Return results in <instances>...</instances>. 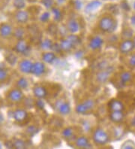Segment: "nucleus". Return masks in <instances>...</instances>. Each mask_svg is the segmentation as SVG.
Instances as JSON below:
<instances>
[{"instance_id": "nucleus-1", "label": "nucleus", "mask_w": 135, "mask_h": 149, "mask_svg": "<svg viewBox=\"0 0 135 149\" xmlns=\"http://www.w3.org/2000/svg\"><path fill=\"white\" fill-rule=\"evenodd\" d=\"M115 20L112 18L111 17L105 16L99 21V27L104 32L106 33H112L116 29Z\"/></svg>"}, {"instance_id": "nucleus-2", "label": "nucleus", "mask_w": 135, "mask_h": 149, "mask_svg": "<svg viewBox=\"0 0 135 149\" xmlns=\"http://www.w3.org/2000/svg\"><path fill=\"white\" fill-rule=\"evenodd\" d=\"M93 141L98 145H105L110 141V136L106 131L102 129H97L93 133Z\"/></svg>"}, {"instance_id": "nucleus-3", "label": "nucleus", "mask_w": 135, "mask_h": 149, "mask_svg": "<svg viewBox=\"0 0 135 149\" xmlns=\"http://www.w3.org/2000/svg\"><path fill=\"white\" fill-rule=\"evenodd\" d=\"M95 107V102L92 100H87L76 107V111L78 114L84 115Z\"/></svg>"}, {"instance_id": "nucleus-4", "label": "nucleus", "mask_w": 135, "mask_h": 149, "mask_svg": "<svg viewBox=\"0 0 135 149\" xmlns=\"http://www.w3.org/2000/svg\"><path fill=\"white\" fill-rule=\"evenodd\" d=\"M134 47L135 46L134 41L131 40L129 38H127L121 43L119 50H120L121 53L123 54H128L133 51Z\"/></svg>"}, {"instance_id": "nucleus-5", "label": "nucleus", "mask_w": 135, "mask_h": 149, "mask_svg": "<svg viewBox=\"0 0 135 149\" xmlns=\"http://www.w3.org/2000/svg\"><path fill=\"white\" fill-rule=\"evenodd\" d=\"M56 108L59 111V112L62 115H69L71 112V106L68 102H64L62 100H58L55 104Z\"/></svg>"}, {"instance_id": "nucleus-6", "label": "nucleus", "mask_w": 135, "mask_h": 149, "mask_svg": "<svg viewBox=\"0 0 135 149\" xmlns=\"http://www.w3.org/2000/svg\"><path fill=\"white\" fill-rule=\"evenodd\" d=\"M33 67V63L29 60H23L19 63V69L20 71L25 74L32 73Z\"/></svg>"}, {"instance_id": "nucleus-7", "label": "nucleus", "mask_w": 135, "mask_h": 149, "mask_svg": "<svg viewBox=\"0 0 135 149\" xmlns=\"http://www.w3.org/2000/svg\"><path fill=\"white\" fill-rule=\"evenodd\" d=\"M15 51L22 54H26L29 51V46L25 40L20 39L15 45Z\"/></svg>"}, {"instance_id": "nucleus-8", "label": "nucleus", "mask_w": 135, "mask_h": 149, "mask_svg": "<svg viewBox=\"0 0 135 149\" xmlns=\"http://www.w3.org/2000/svg\"><path fill=\"white\" fill-rule=\"evenodd\" d=\"M24 95L20 89H13L8 93V98L12 102H19L23 100Z\"/></svg>"}, {"instance_id": "nucleus-9", "label": "nucleus", "mask_w": 135, "mask_h": 149, "mask_svg": "<svg viewBox=\"0 0 135 149\" xmlns=\"http://www.w3.org/2000/svg\"><path fill=\"white\" fill-rule=\"evenodd\" d=\"M27 117H28V113L24 109H18L13 112V118L17 122H19V123L24 122L26 119Z\"/></svg>"}, {"instance_id": "nucleus-10", "label": "nucleus", "mask_w": 135, "mask_h": 149, "mask_svg": "<svg viewBox=\"0 0 135 149\" xmlns=\"http://www.w3.org/2000/svg\"><path fill=\"white\" fill-rule=\"evenodd\" d=\"M103 44H104V40L101 37L95 36L91 39L89 44V46L91 49L95 51V50H98L101 48Z\"/></svg>"}, {"instance_id": "nucleus-11", "label": "nucleus", "mask_w": 135, "mask_h": 149, "mask_svg": "<svg viewBox=\"0 0 135 149\" xmlns=\"http://www.w3.org/2000/svg\"><path fill=\"white\" fill-rule=\"evenodd\" d=\"M29 18V13L26 11H24V10H18L15 14V19L18 23L20 24H25L28 21Z\"/></svg>"}, {"instance_id": "nucleus-12", "label": "nucleus", "mask_w": 135, "mask_h": 149, "mask_svg": "<svg viewBox=\"0 0 135 149\" xmlns=\"http://www.w3.org/2000/svg\"><path fill=\"white\" fill-rule=\"evenodd\" d=\"M45 72V65L42 62H36L33 63L32 74L36 76H41Z\"/></svg>"}, {"instance_id": "nucleus-13", "label": "nucleus", "mask_w": 135, "mask_h": 149, "mask_svg": "<svg viewBox=\"0 0 135 149\" xmlns=\"http://www.w3.org/2000/svg\"><path fill=\"white\" fill-rule=\"evenodd\" d=\"M125 115L123 111H111L110 114V119L114 123H120L123 121Z\"/></svg>"}, {"instance_id": "nucleus-14", "label": "nucleus", "mask_w": 135, "mask_h": 149, "mask_svg": "<svg viewBox=\"0 0 135 149\" xmlns=\"http://www.w3.org/2000/svg\"><path fill=\"white\" fill-rule=\"evenodd\" d=\"M110 76V72L108 71L107 69H102L101 71L99 72L96 75V80L97 81H98L99 83H105L106 81H107V80L109 79Z\"/></svg>"}, {"instance_id": "nucleus-15", "label": "nucleus", "mask_w": 135, "mask_h": 149, "mask_svg": "<svg viewBox=\"0 0 135 149\" xmlns=\"http://www.w3.org/2000/svg\"><path fill=\"white\" fill-rule=\"evenodd\" d=\"M13 29L11 25L8 24H2L0 26V35L4 38H8L12 34Z\"/></svg>"}, {"instance_id": "nucleus-16", "label": "nucleus", "mask_w": 135, "mask_h": 149, "mask_svg": "<svg viewBox=\"0 0 135 149\" xmlns=\"http://www.w3.org/2000/svg\"><path fill=\"white\" fill-rule=\"evenodd\" d=\"M33 93L38 99H44L47 96V91L46 88L42 86H37L33 89Z\"/></svg>"}, {"instance_id": "nucleus-17", "label": "nucleus", "mask_w": 135, "mask_h": 149, "mask_svg": "<svg viewBox=\"0 0 135 149\" xmlns=\"http://www.w3.org/2000/svg\"><path fill=\"white\" fill-rule=\"evenodd\" d=\"M109 107L111 111H123L124 104L118 100H113L109 102Z\"/></svg>"}, {"instance_id": "nucleus-18", "label": "nucleus", "mask_w": 135, "mask_h": 149, "mask_svg": "<svg viewBox=\"0 0 135 149\" xmlns=\"http://www.w3.org/2000/svg\"><path fill=\"white\" fill-rule=\"evenodd\" d=\"M76 146L78 148H89L91 147V144L88 139L85 136L78 137L75 142Z\"/></svg>"}, {"instance_id": "nucleus-19", "label": "nucleus", "mask_w": 135, "mask_h": 149, "mask_svg": "<svg viewBox=\"0 0 135 149\" xmlns=\"http://www.w3.org/2000/svg\"><path fill=\"white\" fill-rule=\"evenodd\" d=\"M67 29H69V32L73 34L78 33L80 30V24L78 21L74 19H71L69 21L67 25Z\"/></svg>"}, {"instance_id": "nucleus-20", "label": "nucleus", "mask_w": 135, "mask_h": 149, "mask_svg": "<svg viewBox=\"0 0 135 149\" xmlns=\"http://www.w3.org/2000/svg\"><path fill=\"white\" fill-rule=\"evenodd\" d=\"M101 5V2L98 0H94L92 2H89V3L86 6V11L88 13L92 12V11H96L97 8H98L99 6Z\"/></svg>"}, {"instance_id": "nucleus-21", "label": "nucleus", "mask_w": 135, "mask_h": 149, "mask_svg": "<svg viewBox=\"0 0 135 149\" xmlns=\"http://www.w3.org/2000/svg\"><path fill=\"white\" fill-rule=\"evenodd\" d=\"M42 59L47 63H53L56 60V56L53 52H46L42 55Z\"/></svg>"}, {"instance_id": "nucleus-22", "label": "nucleus", "mask_w": 135, "mask_h": 149, "mask_svg": "<svg viewBox=\"0 0 135 149\" xmlns=\"http://www.w3.org/2000/svg\"><path fill=\"white\" fill-rule=\"evenodd\" d=\"M60 45L61 49L64 51H70L74 46L68 38L67 39H63L62 41H61Z\"/></svg>"}, {"instance_id": "nucleus-23", "label": "nucleus", "mask_w": 135, "mask_h": 149, "mask_svg": "<svg viewBox=\"0 0 135 149\" xmlns=\"http://www.w3.org/2000/svg\"><path fill=\"white\" fill-rule=\"evenodd\" d=\"M132 79V74L130 72H123L120 74V81L123 84H126Z\"/></svg>"}, {"instance_id": "nucleus-24", "label": "nucleus", "mask_w": 135, "mask_h": 149, "mask_svg": "<svg viewBox=\"0 0 135 149\" xmlns=\"http://www.w3.org/2000/svg\"><path fill=\"white\" fill-rule=\"evenodd\" d=\"M12 146L15 148L22 149L26 148V142L20 139H15L12 142Z\"/></svg>"}, {"instance_id": "nucleus-25", "label": "nucleus", "mask_w": 135, "mask_h": 149, "mask_svg": "<svg viewBox=\"0 0 135 149\" xmlns=\"http://www.w3.org/2000/svg\"><path fill=\"white\" fill-rule=\"evenodd\" d=\"M53 46V44L52 41L50 40V39H44L41 43V47L45 51L52 49Z\"/></svg>"}, {"instance_id": "nucleus-26", "label": "nucleus", "mask_w": 135, "mask_h": 149, "mask_svg": "<svg viewBox=\"0 0 135 149\" xmlns=\"http://www.w3.org/2000/svg\"><path fill=\"white\" fill-rule=\"evenodd\" d=\"M17 87L20 90L26 89L28 86H29V82L28 80L25 78H20L17 81Z\"/></svg>"}, {"instance_id": "nucleus-27", "label": "nucleus", "mask_w": 135, "mask_h": 149, "mask_svg": "<svg viewBox=\"0 0 135 149\" xmlns=\"http://www.w3.org/2000/svg\"><path fill=\"white\" fill-rule=\"evenodd\" d=\"M24 35H25V31H24V29L22 27L17 28V29H15V32H14V36L18 40L23 39Z\"/></svg>"}, {"instance_id": "nucleus-28", "label": "nucleus", "mask_w": 135, "mask_h": 149, "mask_svg": "<svg viewBox=\"0 0 135 149\" xmlns=\"http://www.w3.org/2000/svg\"><path fill=\"white\" fill-rule=\"evenodd\" d=\"M52 14L53 15V18L56 21H60L62 19V12L60 9L58 8H52Z\"/></svg>"}, {"instance_id": "nucleus-29", "label": "nucleus", "mask_w": 135, "mask_h": 149, "mask_svg": "<svg viewBox=\"0 0 135 149\" xmlns=\"http://www.w3.org/2000/svg\"><path fill=\"white\" fill-rule=\"evenodd\" d=\"M13 4L17 9L21 10L26 7V0H14Z\"/></svg>"}, {"instance_id": "nucleus-30", "label": "nucleus", "mask_w": 135, "mask_h": 149, "mask_svg": "<svg viewBox=\"0 0 135 149\" xmlns=\"http://www.w3.org/2000/svg\"><path fill=\"white\" fill-rule=\"evenodd\" d=\"M67 38H68L74 46L78 45H79V44L80 43V38L79 37H78V36H77V35L71 34L70 35V36H69Z\"/></svg>"}, {"instance_id": "nucleus-31", "label": "nucleus", "mask_w": 135, "mask_h": 149, "mask_svg": "<svg viewBox=\"0 0 135 149\" xmlns=\"http://www.w3.org/2000/svg\"><path fill=\"white\" fill-rule=\"evenodd\" d=\"M73 133H74V130H73V129L71 127H69L64 130L62 131V136L64 137V138L68 139H69L71 138L72 136H73Z\"/></svg>"}, {"instance_id": "nucleus-32", "label": "nucleus", "mask_w": 135, "mask_h": 149, "mask_svg": "<svg viewBox=\"0 0 135 149\" xmlns=\"http://www.w3.org/2000/svg\"><path fill=\"white\" fill-rule=\"evenodd\" d=\"M42 3L47 9H52L54 6V0H42Z\"/></svg>"}, {"instance_id": "nucleus-33", "label": "nucleus", "mask_w": 135, "mask_h": 149, "mask_svg": "<svg viewBox=\"0 0 135 149\" xmlns=\"http://www.w3.org/2000/svg\"><path fill=\"white\" fill-rule=\"evenodd\" d=\"M123 148H134L135 144L134 142L129 140V141H126L123 146H122Z\"/></svg>"}, {"instance_id": "nucleus-34", "label": "nucleus", "mask_w": 135, "mask_h": 149, "mask_svg": "<svg viewBox=\"0 0 135 149\" xmlns=\"http://www.w3.org/2000/svg\"><path fill=\"white\" fill-rule=\"evenodd\" d=\"M50 17H51V14L48 11H45L42 14V16L40 17V20L42 22H47L48 21Z\"/></svg>"}, {"instance_id": "nucleus-35", "label": "nucleus", "mask_w": 135, "mask_h": 149, "mask_svg": "<svg viewBox=\"0 0 135 149\" xmlns=\"http://www.w3.org/2000/svg\"><path fill=\"white\" fill-rule=\"evenodd\" d=\"M8 77V72L4 69L0 68V82H2L6 80Z\"/></svg>"}, {"instance_id": "nucleus-36", "label": "nucleus", "mask_w": 135, "mask_h": 149, "mask_svg": "<svg viewBox=\"0 0 135 149\" xmlns=\"http://www.w3.org/2000/svg\"><path fill=\"white\" fill-rule=\"evenodd\" d=\"M38 129H37V128H36L35 126H31V127H29L27 129L26 132L29 133L30 136H33V135L35 134V133L38 132Z\"/></svg>"}, {"instance_id": "nucleus-37", "label": "nucleus", "mask_w": 135, "mask_h": 149, "mask_svg": "<svg viewBox=\"0 0 135 149\" xmlns=\"http://www.w3.org/2000/svg\"><path fill=\"white\" fill-rule=\"evenodd\" d=\"M128 63H129V65L132 68H135V54L131 56Z\"/></svg>"}, {"instance_id": "nucleus-38", "label": "nucleus", "mask_w": 135, "mask_h": 149, "mask_svg": "<svg viewBox=\"0 0 135 149\" xmlns=\"http://www.w3.org/2000/svg\"><path fill=\"white\" fill-rule=\"evenodd\" d=\"M36 105H37V106H38L39 109H43L44 106V102L42 100V99H39V100L36 102Z\"/></svg>"}, {"instance_id": "nucleus-39", "label": "nucleus", "mask_w": 135, "mask_h": 149, "mask_svg": "<svg viewBox=\"0 0 135 149\" xmlns=\"http://www.w3.org/2000/svg\"><path fill=\"white\" fill-rule=\"evenodd\" d=\"M131 125L134 127H135V115L133 117L132 120H131Z\"/></svg>"}, {"instance_id": "nucleus-40", "label": "nucleus", "mask_w": 135, "mask_h": 149, "mask_svg": "<svg viewBox=\"0 0 135 149\" xmlns=\"http://www.w3.org/2000/svg\"><path fill=\"white\" fill-rule=\"evenodd\" d=\"M131 22L134 26H135V15H133L131 18Z\"/></svg>"}, {"instance_id": "nucleus-41", "label": "nucleus", "mask_w": 135, "mask_h": 149, "mask_svg": "<svg viewBox=\"0 0 135 149\" xmlns=\"http://www.w3.org/2000/svg\"><path fill=\"white\" fill-rule=\"evenodd\" d=\"M3 121H4V117H3V115H2V114L0 113V124H2V123H3Z\"/></svg>"}, {"instance_id": "nucleus-42", "label": "nucleus", "mask_w": 135, "mask_h": 149, "mask_svg": "<svg viewBox=\"0 0 135 149\" xmlns=\"http://www.w3.org/2000/svg\"><path fill=\"white\" fill-rule=\"evenodd\" d=\"M56 1H57V2H59V3L62 4V3H64V2H65L66 0H56Z\"/></svg>"}, {"instance_id": "nucleus-43", "label": "nucleus", "mask_w": 135, "mask_h": 149, "mask_svg": "<svg viewBox=\"0 0 135 149\" xmlns=\"http://www.w3.org/2000/svg\"><path fill=\"white\" fill-rule=\"evenodd\" d=\"M133 7H134V10H135V2H134V5H133Z\"/></svg>"}, {"instance_id": "nucleus-44", "label": "nucleus", "mask_w": 135, "mask_h": 149, "mask_svg": "<svg viewBox=\"0 0 135 149\" xmlns=\"http://www.w3.org/2000/svg\"><path fill=\"white\" fill-rule=\"evenodd\" d=\"M134 46H135V38H134Z\"/></svg>"}, {"instance_id": "nucleus-45", "label": "nucleus", "mask_w": 135, "mask_h": 149, "mask_svg": "<svg viewBox=\"0 0 135 149\" xmlns=\"http://www.w3.org/2000/svg\"><path fill=\"white\" fill-rule=\"evenodd\" d=\"M0 148H1V145H0Z\"/></svg>"}]
</instances>
